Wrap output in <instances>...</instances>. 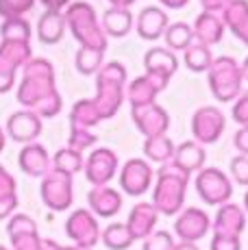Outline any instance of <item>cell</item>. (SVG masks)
Instances as JSON below:
<instances>
[{"instance_id":"obj_1","label":"cell","mask_w":248,"mask_h":250,"mask_svg":"<svg viewBox=\"0 0 248 250\" xmlns=\"http://www.w3.org/2000/svg\"><path fill=\"white\" fill-rule=\"evenodd\" d=\"M189 176L183 174L172 163H165L157 172V185L152 194V207L161 215H176L185 203V189H187Z\"/></svg>"},{"instance_id":"obj_2","label":"cell","mask_w":248,"mask_h":250,"mask_svg":"<svg viewBox=\"0 0 248 250\" xmlns=\"http://www.w3.org/2000/svg\"><path fill=\"white\" fill-rule=\"evenodd\" d=\"M242 68L235 63L231 57H220L211 63V72H209V87L218 96L220 103H228L240 94L242 87Z\"/></svg>"},{"instance_id":"obj_3","label":"cell","mask_w":248,"mask_h":250,"mask_svg":"<svg viewBox=\"0 0 248 250\" xmlns=\"http://www.w3.org/2000/svg\"><path fill=\"white\" fill-rule=\"evenodd\" d=\"M196 191L200 200L207 205H227L233 196L231 179L218 167H203L196 176Z\"/></svg>"},{"instance_id":"obj_4","label":"cell","mask_w":248,"mask_h":250,"mask_svg":"<svg viewBox=\"0 0 248 250\" xmlns=\"http://www.w3.org/2000/svg\"><path fill=\"white\" fill-rule=\"evenodd\" d=\"M41 200L52 211H65L74 203L72 176L59 170H48L41 181Z\"/></svg>"},{"instance_id":"obj_5","label":"cell","mask_w":248,"mask_h":250,"mask_svg":"<svg viewBox=\"0 0 248 250\" xmlns=\"http://www.w3.org/2000/svg\"><path fill=\"white\" fill-rule=\"evenodd\" d=\"M65 233L79 248H94L100 239V227L96 215L89 209H76L65 220Z\"/></svg>"},{"instance_id":"obj_6","label":"cell","mask_w":248,"mask_h":250,"mask_svg":"<svg viewBox=\"0 0 248 250\" xmlns=\"http://www.w3.org/2000/svg\"><path fill=\"white\" fill-rule=\"evenodd\" d=\"M7 230H9V237H11L13 250H48L46 248V239L40 237L31 215L16 213L9 220Z\"/></svg>"},{"instance_id":"obj_7","label":"cell","mask_w":248,"mask_h":250,"mask_svg":"<svg viewBox=\"0 0 248 250\" xmlns=\"http://www.w3.org/2000/svg\"><path fill=\"white\" fill-rule=\"evenodd\" d=\"M209 229H211V220L198 207H189L174 220V230L181 242L196 244L198 239H203L209 233Z\"/></svg>"},{"instance_id":"obj_8","label":"cell","mask_w":248,"mask_h":250,"mask_svg":"<svg viewBox=\"0 0 248 250\" xmlns=\"http://www.w3.org/2000/svg\"><path fill=\"white\" fill-rule=\"evenodd\" d=\"M224 124H227V120H224L222 111H218L213 107H203L194 113L192 133L198 144H213L220 139Z\"/></svg>"},{"instance_id":"obj_9","label":"cell","mask_w":248,"mask_h":250,"mask_svg":"<svg viewBox=\"0 0 248 250\" xmlns=\"http://www.w3.org/2000/svg\"><path fill=\"white\" fill-rule=\"evenodd\" d=\"M83 170H85V176L87 181L92 183L94 187L96 185H107L109 181L113 179L118 170V157L113 150L109 148H98L89 155V159L83 163Z\"/></svg>"},{"instance_id":"obj_10","label":"cell","mask_w":248,"mask_h":250,"mask_svg":"<svg viewBox=\"0 0 248 250\" xmlns=\"http://www.w3.org/2000/svg\"><path fill=\"white\" fill-rule=\"evenodd\" d=\"M120 185L126 196H142L152 185V167L144 159H131L122 167Z\"/></svg>"},{"instance_id":"obj_11","label":"cell","mask_w":248,"mask_h":250,"mask_svg":"<svg viewBox=\"0 0 248 250\" xmlns=\"http://www.w3.org/2000/svg\"><path fill=\"white\" fill-rule=\"evenodd\" d=\"M133 120H135L137 128L142 131V135H146V137L165 135L168 124H170L165 109L157 107L155 103L142 104V107H133Z\"/></svg>"},{"instance_id":"obj_12","label":"cell","mask_w":248,"mask_h":250,"mask_svg":"<svg viewBox=\"0 0 248 250\" xmlns=\"http://www.w3.org/2000/svg\"><path fill=\"white\" fill-rule=\"evenodd\" d=\"M89 211L98 218H113L122 209V196L109 185H96L87 194Z\"/></svg>"},{"instance_id":"obj_13","label":"cell","mask_w":248,"mask_h":250,"mask_svg":"<svg viewBox=\"0 0 248 250\" xmlns=\"http://www.w3.org/2000/svg\"><path fill=\"white\" fill-rule=\"evenodd\" d=\"M159 211L152 207V203H137L128 213L126 227L131 230L133 239H146L157 227Z\"/></svg>"},{"instance_id":"obj_14","label":"cell","mask_w":248,"mask_h":250,"mask_svg":"<svg viewBox=\"0 0 248 250\" xmlns=\"http://www.w3.org/2000/svg\"><path fill=\"white\" fill-rule=\"evenodd\" d=\"M7 133L11 139L22 144H33V139L41 133V120L33 111H20L13 113L7 122Z\"/></svg>"},{"instance_id":"obj_15","label":"cell","mask_w":248,"mask_h":250,"mask_svg":"<svg viewBox=\"0 0 248 250\" xmlns=\"http://www.w3.org/2000/svg\"><path fill=\"white\" fill-rule=\"evenodd\" d=\"M244 229H246V211L240 205L227 203L218 209L216 220H213V233L240 237L244 233Z\"/></svg>"},{"instance_id":"obj_16","label":"cell","mask_w":248,"mask_h":250,"mask_svg":"<svg viewBox=\"0 0 248 250\" xmlns=\"http://www.w3.org/2000/svg\"><path fill=\"white\" fill-rule=\"evenodd\" d=\"M205 155L203 146L198 142H183L179 148H174V155H172V166L179 167L183 174L192 176L194 172H200L205 166Z\"/></svg>"},{"instance_id":"obj_17","label":"cell","mask_w":248,"mask_h":250,"mask_svg":"<svg viewBox=\"0 0 248 250\" xmlns=\"http://www.w3.org/2000/svg\"><path fill=\"white\" fill-rule=\"evenodd\" d=\"M18 163L28 176H44L50 170V157L41 144H26V148L18 157Z\"/></svg>"},{"instance_id":"obj_18","label":"cell","mask_w":248,"mask_h":250,"mask_svg":"<svg viewBox=\"0 0 248 250\" xmlns=\"http://www.w3.org/2000/svg\"><path fill=\"white\" fill-rule=\"evenodd\" d=\"M165 24H168V16L165 11L157 7H146L140 13V20H137V33H140L142 40H157L165 33Z\"/></svg>"},{"instance_id":"obj_19","label":"cell","mask_w":248,"mask_h":250,"mask_svg":"<svg viewBox=\"0 0 248 250\" xmlns=\"http://www.w3.org/2000/svg\"><path fill=\"white\" fill-rule=\"evenodd\" d=\"M224 18H227L231 31L248 46V2L246 0H231L227 4Z\"/></svg>"},{"instance_id":"obj_20","label":"cell","mask_w":248,"mask_h":250,"mask_svg":"<svg viewBox=\"0 0 248 250\" xmlns=\"http://www.w3.org/2000/svg\"><path fill=\"white\" fill-rule=\"evenodd\" d=\"M63 28H65V22H63V16L57 11H46L40 20V42L44 44H57V42L63 37Z\"/></svg>"},{"instance_id":"obj_21","label":"cell","mask_w":248,"mask_h":250,"mask_svg":"<svg viewBox=\"0 0 248 250\" xmlns=\"http://www.w3.org/2000/svg\"><path fill=\"white\" fill-rule=\"evenodd\" d=\"M133 16L128 9L124 7H113L104 13V33L111 37H124L131 31Z\"/></svg>"},{"instance_id":"obj_22","label":"cell","mask_w":248,"mask_h":250,"mask_svg":"<svg viewBox=\"0 0 248 250\" xmlns=\"http://www.w3.org/2000/svg\"><path fill=\"white\" fill-rule=\"evenodd\" d=\"M100 239H103V244L109 250H126V248L133 246V242H135L128 227L126 224H120V222L109 224V227L100 233Z\"/></svg>"},{"instance_id":"obj_23","label":"cell","mask_w":248,"mask_h":250,"mask_svg":"<svg viewBox=\"0 0 248 250\" xmlns=\"http://www.w3.org/2000/svg\"><path fill=\"white\" fill-rule=\"evenodd\" d=\"M144 152L150 161H159V163H168L174 155V144L170 142L168 135H155V137H146L144 144Z\"/></svg>"},{"instance_id":"obj_24","label":"cell","mask_w":248,"mask_h":250,"mask_svg":"<svg viewBox=\"0 0 248 250\" xmlns=\"http://www.w3.org/2000/svg\"><path fill=\"white\" fill-rule=\"evenodd\" d=\"M222 22L218 20L213 13H205V16H200V20H198V26H196V33L194 35H198L200 40H203V44L205 46H209V44H216V42H220V37H222Z\"/></svg>"},{"instance_id":"obj_25","label":"cell","mask_w":248,"mask_h":250,"mask_svg":"<svg viewBox=\"0 0 248 250\" xmlns=\"http://www.w3.org/2000/svg\"><path fill=\"white\" fill-rule=\"evenodd\" d=\"M192 40H194V31L185 22H176L165 31V42H168V46L172 50H187L192 46Z\"/></svg>"},{"instance_id":"obj_26","label":"cell","mask_w":248,"mask_h":250,"mask_svg":"<svg viewBox=\"0 0 248 250\" xmlns=\"http://www.w3.org/2000/svg\"><path fill=\"white\" fill-rule=\"evenodd\" d=\"M52 166H55L52 170H59L68 176H74L79 170H83V157H81V152L72 150V148H63V150H59L55 155Z\"/></svg>"},{"instance_id":"obj_27","label":"cell","mask_w":248,"mask_h":250,"mask_svg":"<svg viewBox=\"0 0 248 250\" xmlns=\"http://www.w3.org/2000/svg\"><path fill=\"white\" fill-rule=\"evenodd\" d=\"M185 63L194 72H203V70L211 68L213 59H211V52H209V46H205V44L189 46L187 50H185Z\"/></svg>"},{"instance_id":"obj_28","label":"cell","mask_w":248,"mask_h":250,"mask_svg":"<svg viewBox=\"0 0 248 250\" xmlns=\"http://www.w3.org/2000/svg\"><path fill=\"white\" fill-rule=\"evenodd\" d=\"M100 59H103V50H94V48H81L76 55V68L83 74H92L100 68Z\"/></svg>"},{"instance_id":"obj_29","label":"cell","mask_w":248,"mask_h":250,"mask_svg":"<svg viewBox=\"0 0 248 250\" xmlns=\"http://www.w3.org/2000/svg\"><path fill=\"white\" fill-rule=\"evenodd\" d=\"M31 31H28V22L20 20V18H13L2 24V40L9 42H26Z\"/></svg>"},{"instance_id":"obj_30","label":"cell","mask_w":248,"mask_h":250,"mask_svg":"<svg viewBox=\"0 0 248 250\" xmlns=\"http://www.w3.org/2000/svg\"><path fill=\"white\" fill-rule=\"evenodd\" d=\"M174 244H176L174 237L168 230H152L144 239V248L142 250H172Z\"/></svg>"},{"instance_id":"obj_31","label":"cell","mask_w":248,"mask_h":250,"mask_svg":"<svg viewBox=\"0 0 248 250\" xmlns=\"http://www.w3.org/2000/svg\"><path fill=\"white\" fill-rule=\"evenodd\" d=\"M31 7L33 0H0V16H4L7 20H13V18H20Z\"/></svg>"},{"instance_id":"obj_32","label":"cell","mask_w":248,"mask_h":250,"mask_svg":"<svg viewBox=\"0 0 248 250\" xmlns=\"http://www.w3.org/2000/svg\"><path fill=\"white\" fill-rule=\"evenodd\" d=\"M94 142H96V135L87 133L85 128H72V135H70V146L68 148L81 152V150H85L87 146H92Z\"/></svg>"},{"instance_id":"obj_33","label":"cell","mask_w":248,"mask_h":250,"mask_svg":"<svg viewBox=\"0 0 248 250\" xmlns=\"http://www.w3.org/2000/svg\"><path fill=\"white\" fill-rule=\"evenodd\" d=\"M231 176L240 185H248V157L237 155L235 159H231Z\"/></svg>"},{"instance_id":"obj_34","label":"cell","mask_w":248,"mask_h":250,"mask_svg":"<svg viewBox=\"0 0 248 250\" xmlns=\"http://www.w3.org/2000/svg\"><path fill=\"white\" fill-rule=\"evenodd\" d=\"M211 250H242V242L235 235H222V233H213L211 239Z\"/></svg>"},{"instance_id":"obj_35","label":"cell","mask_w":248,"mask_h":250,"mask_svg":"<svg viewBox=\"0 0 248 250\" xmlns=\"http://www.w3.org/2000/svg\"><path fill=\"white\" fill-rule=\"evenodd\" d=\"M233 120L237 124H242V126H248V91L242 94V98L233 107Z\"/></svg>"},{"instance_id":"obj_36","label":"cell","mask_w":248,"mask_h":250,"mask_svg":"<svg viewBox=\"0 0 248 250\" xmlns=\"http://www.w3.org/2000/svg\"><path fill=\"white\" fill-rule=\"evenodd\" d=\"M16 207H18V194L0 196V220L9 218V215L16 211Z\"/></svg>"},{"instance_id":"obj_37","label":"cell","mask_w":248,"mask_h":250,"mask_svg":"<svg viewBox=\"0 0 248 250\" xmlns=\"http://www.w3.org/2000/svg\"><path fill=\"white\" fill-rule=\"evenodd\" d=\"M7 194H16V179L0 166V196Z\"/></svg>"},{"instance_id":"obj_38","label":"cell","mask_w":248,"mask_h":250,"mask_svg":"<svg viewBox=\"0 0 248 250\" xmlns=\"http://www.w3.org/2000/svg\"><path fill=\"white\" fill-rule=\"evenodd\" d=\"M233 144H235V148L240 150V155L248 157V126H242L240 131L235 133V137H233Z\"/></svg>"},{"instance_id":"obj_39","label":"cell","mask_w":248,"mask_h":250,"mask_svg":"<svg viewBox=\"0 0 248 250\" xmlns=\"http://www.w3.org/2000/svg\"><path fill=\"white\" fill-rule=\"evenodd\" d=\"M46 248L48 250H92V248H79V246H59V244H55V242H50V239H46Z\"/></svg>"},{"instance_id":"obj_40","label":"cell","mask_w":248,"mask_h":250,"mask_svg":"<svg viewBox=\"0 0 248 250\" xmlns=\"http://www.w3.org/2000/svg\"><path fill=\"white\" fill-rule=\"evenodd\" d=\"M41 2H44L46 7H48V11H57V9L63 7V4L68 2V0H41Z\"/></svg>"},{"instance_id":"obj_41","label":"cell","mask_w":248,"mask_h":250,"mask_svg":"<svg viewBox=\"0 0 248 250\" xmlns=\"http://www.w3.org/2000/svg\"><path fill=\"white\" fill-rule=\"evenodd\" d=\"M203 2H205V9H207L209 13H213V9L220 7V4H224L227 0H203ZM228 2H231V0H228Z\"/></svg>"},{"instance_id":"obj_42","label":"cell","mask_w":248,"mask_h":250,"mask_svg":"<svg viewBox=\"0 0 248 250\" xmlns=\"http://www.w3.org/2000/svg\"><path fill=\"white\" fill-rule=\"evenodd\" d=\"M159 2H164L165 7H170V9H179V7H185L187 0H159Z\"/></svg>"},{"instance_id":"obj_43","label":"cell","mask_w":248,"mask_h":250,"mask_svg":"<svg viewBox=\"0 0 248 250\" xmlns=\"http://www.w3.org/2000/svg\"><path fill=\"white\" fill-rule=\"evenodd\" d=\"M172 250H198V246L196 244H189V242H179V244H174Z\"/></svg>"},{"instance_id":"obj_44","label":"cell","mask_w":248,"mask_h":250,"mask_svg":"<svg viewBox=\"0 0 248 250\" xmlns=\"http://www.w3.org/2000/svg\"><path fill=\"white\" fill-rule=\"evenodd\" d=\"M111 2L116 4V7H124V9H126L128 4H131V2H135V0H111Z\"/></svg>"},{"instance_id":"obj_45","label":"cell","mask_w":248,"mask_h":250,"mask_svg":"<svg viewBox=\"0 0 248 250\" xmlns=\"http://www.w3.org/2000/svg\"><path fill=\"white\" fill-rule=\"evenodd\" d=\"M242 76L248 81V57H246V61H244V68H242Z\"/></svg>"},{"instance_id":"obj_46","label":"cell","mask_w":248,"mask_h":250,"mask_svg":"<svg viewBox=\"0 0 248 250\" xmlns=\"http://www.w3.org/2000/svg\"><path fill=\"white\" fill-rule=\"evenodd\" d=\"M2 148H4V131L0 128V152H2Z\"/></svg>"},{"instance_id":"obj_47","label":"cell","mask_w":248,"mask_h":250,"mask_svg":"<svg viewBox=\"0 0 248 250\" xmlns=\"http://www.w3.org/2000/svg\"><path fill=\"white\" fill-rule=\"evenodd\" d=\"M242 209H244V211H248V191L244 194V207H242Z\"/></svg>"},{"instance_id":"obj_48","label":"cell","mask_w":248,"mask_h":250,"mask_svg":"<svg viewBox=\"0 0 248 250\" xmlns=\"http://www.w3.org/2000/svg\"><path fill=\"white\" fill-rule=\"evenodd\" d=\"M0 250H9V248H4V246H0Z\"/></svg>"}]
</instances>
